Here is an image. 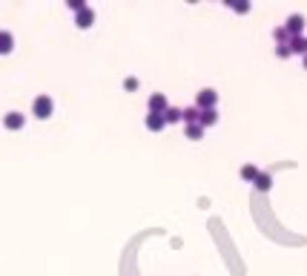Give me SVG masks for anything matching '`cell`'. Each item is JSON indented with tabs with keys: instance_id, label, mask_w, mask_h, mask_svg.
<instances>
[{
	"instance_id": "6da1fadb",
	"label": "cell",
	"mask_w": 307,
	"mask_h": 276,
	"mask_svg": "<svg viewBox=\"0 0 307 276\" xmlns=\"http://www.w3.org/2000/svg\"><path fill=\"white\" fill-rule=\"evenodd\" d=\"M55 112V101L52 95H37L35 101H32V115L40 118V121H46V118Z\"/></svg>"
},
{
	"instance_id": "7a4b0ae2",
	"label": "cell",
	"mask_w": 307,
	"mask_h": 276,
	"mask_svg": "<svg viewBox=\"0 0 307 276\" xmlns=\"http://www.w3.org/2000/svg\"><path fill=\"white\" fill-rule=\"evenodd\" d=\"M215 104H218V92L212 87H204L198 89V95H195V107L198 109H215Z\"/></svg>"
},
{
	"instance_id": "3957f363",
	"label": "cell",
	"mask_w": 307,
	"mask_h": 276,
	"mask_svg": "<svg viewBox=\"0 0 307 276\" xmlns=\"http://www.w3.org/2000/svg\"><path fill=\"white\" fill-rule=\"evenodd\" d=\"M147 107H149V112H158V115H164V112H167V107H169V101H167V95H164V92H152V95H149V101H147Z\"/></svg>"
},
{
	"instance_id": "277c9868",
	"label": "cell",
	"mask_w": 307,
	"mask_h": 276,
	"mask_svg": "<svg viewBox=\"0 0 307 276\" xmlns=\"http://www.w3.org/2000/svg\"><path fill=\"white\" fill-rule=\"evenodd\" d=\"M284 29L290 32V37H296L304 32V15H298V12H293L287 20H284Z\"/></svg>"
},
{
	"instance_id": "5b68a950",
	"label": "cell",
	"mask_w": 307,
	"mask_h": 276,
	"mask_svg": "<svg viewBox=\"0 0 307 276\" xmlns=\"http://www.w3.org/2000/svg\"><path fill=\"white\" fill-rule=\"evenodd\" d=\"M23 124H26V115L18 112V109H12V112L3 115V127H6V130H23Z\"/></svg>"
},
{
	"instance_id": "8992f818",
	"label": "cell",
	"mask_w": 307,
	"mask_h": 276,
	"mask_svg": "<svg viewBox=\"0 0 307 276\" xmlns=\"http://www.w3.org/2000/svg\"><path fill=\"white\" fill-rule=\"evenodd\" d=\"M144 124H147L149 133H161L164 127H167V118L158 115V112H147V118H144Z\"/></svg>"
},
{
	"instance_id": "52a82bcc",
	"label": "cell",
	"mask_w": 307,
	"mask_h": 276,
	"mask_svg": "<svg viewBox=\"0 0 307 276\" xmlns=\"http://www.w3.org/2000/svg\"><path fill=\"white\" fill-rule=\"evenodd\" d=\"M75 23H78V29H89L92 23H95V9L86 6L83 12H78V15H75Z\"/></svg>"
},
{
	"instance_id": "ba28073f",
	"label": "cell",
	"mask_w": 307,
	"mask_h": 276,
	"mask_svg": "<svg viewBox=\"0 0 307 276\" xmlns=\"http://www.w3.org/2000/svg\"><path fill=\"white\" fill-rule=\"evenodd\" d=\"M15 49V35L6 32V29H0V55H9Z\"/></svg>"
},
{
	"instance_id": "9c48e42d",
	"label": "cell",
	"mask_w": 307,
	"mask_h": 276,
	"mask_svg": "<svg viewBox=\"0 0 307 276\" xmlns=\"http://www.w3.org/2000/svg\"><path fill=\"white\" fill-rule=\"evenodd\" d=\"M198 118H201V109L195 107V104H193V107H184V109H181V121H184V127L187 124H198Z\"/></svg>"
},
{
	"instance_id": "30bf717a",
	"label": "cell",
	"mask_w": 307,
	"mask_h": 276,
	"mask_svg": "<svg viewBox=\"0 0 307 276\" xmlns=\"http://www.w3.org/2000/svg\"><path fill=\"white\" fill-rule=\"evenodd\" d=\"M198 124H201L204 130H207V127H215V124H218V109H201Z\"/></svg>"
},
{
	"instance_id": "8fae6325",
	"label": "cell",
	"mask_w": 307,
	"mask_h": 276,
	"mask_svg": "<svg viewBox=\"0 0 307 276\" xmlns=\"http://www.w3.org/2000/svg\"><path fill=\"white\" fill-rule=\"evenodd\" d=\"M255 190H261V193H267V190L273 187V176L270 173H261V170H258V176H255Z\"/></svg>"
},
{
	"instance_id": "7c38bea8",
	"label": "cell",
	"mask_w": 307,
	"mask_h": 276,
	"mask_svg": "<svg viewBox=\"0 0 307 276\" xmlns=\"http://www.w3.org/2000/svg\"><path fill=\"white\" fill-rule=\"evenodd\" d=\"M290 55H301V58H304V35H296V37H290Z\"/></svg>"
},
{
	"instance_id": "4fadbf2b",
	"label": "cell",
	"mask_w": 307,
	"mask_h": 276,
	"mask_svg": "<svg viewBox=\"0 0 307 276\" xmlns=\"http://www.w3.org/2000/svg\"><path fill=\"white\" fill-rule=\"evenodd\" d=\"M273 41H276V46H287L290 44V32L284 26H276L273 29Z\"/></svg>"
},
{
	"instance_id": "5bb4252c",
	"label": "cell",
	"mask_w": 307,
	"mask_h": 276,
	"mask_svg": "<svg viewBox=\"0 0 307 276\" xmlns=\"http://www.w3.org/2000/svg\"><path fill=\"white\" fill-rule=\"evenodd\" d=\"M184 135L190 138V141H198V138L204 135V127L201 124H187L184 127Z\"/></svg>"
},
{
	"instance_id": "9a60e30c",
	"label": "cell",
	"mask_w": 307,
	"mask_h": 276,
	"mask_svg": "<svg viewBox=\"0 0 307 276\" xmlns=\"http://www.w3.org/2000/svg\"><path fill=\"white\" fill-rule=\"evenodd\" d=\"M227 6L233 12H238V15H247V12H250V3H247V0H227Z\"/></svg>"
},
{
	"instance_id": "2e32d148",
	"label": "cell",
	"mask_w": 307,
	"mask_h": 276,
	"mask_svg": "<svg viewBox=\"0 0 307 276\" xmlns=\"http://www.w3.org/2000/svg\"><path fill=\"white\" fill-rule=\"evenodd\" d=\"M255 176H258V167H255V164H244V167H241V178H244V181H255Z\"/></svg>"
},
{
	"instance_id": "e0dca14e",
	"label": "cell",
	"mask_w": 307,
	"mask_h": 276,
	"mask_svg": "<svg viewBox=\"0 0 307 276\" xmlns=\"http://www.w3.org/2000/svg\"><path fill=\"white\" fill-rule=\"evenodd\" d=\"M164 118H167V124H178V121H181V109L178 107H167Z\"/></svg>"
},
{
	"instance_id": "ac0fdd59",
	"label": "cell",
	"mask_w": 307,
	"mask_h": 276,
	"mask_svg": "<svg viewBox=\"0 0 307 276\" xmlns=\"http://www.w3.org/2000/svg\"><path fill=\"white\" fill-rule=\"evenodd\" d=\"M66 6H69V9L75 12V15H78V12L86 9V0H66Z\"/></svg>"
},
{
	"instance_id": "d6986e66",
	"label": "cell",
	"mask_w": 307,
	"mask_h": 276,
	"mask_svg": "<svg viewBox=\"0 0 307 276\" xmlns=\"http://www.w3.org/2000/svg\"><path fill=\"white\" fill-rule=\"evenodd\" d=\"M123 89H126V92H135V89H138V78H135V75L123 78Z\"/></svg>"
},
{
	"instance_id": "ffe728a7",
	"label": "cell",
	"mask_w": 307,
	"mask_h": 276,
	"mask_svg": "<svg viewBox=\"0 0 307 276\" xmlns=\"http://www.w3.org/2000/svg\"><path fill=\"white\" fill-rule=\"evenodd\" d=\"M276 55L279 58H290V46H276Z\"/></svg>"
},
{
	"instance_id": "44dd1931",
	"label": "cell",
	"mask_w": 307,
	"mask_h": 276,
	"mask_svg": "<svg viewBox=\"0 0 307 276\" xmlns=\"http://www.w3.org/2000/svg\"><path fill=\"white\" fill-rule=\"evenodd\" d=\"M304 69H307V55H304Z\"/></svg>"
},
{
	"instance_id": "7402d4cb",
	"label": "cell",
	"mask_w": 307,
	"mask_h": 276,
	"mask_svg": "<svg viewBox=\"0 0 307 276\" xmlns=\"http://www.w3.org/2000/svg\"><path fill=\"white\" fill-rule=\"evenodd\" d=\"M304 49H307V37H304ZM304 55H307V52H304Z\"/></svg>"
}]
</instances>
